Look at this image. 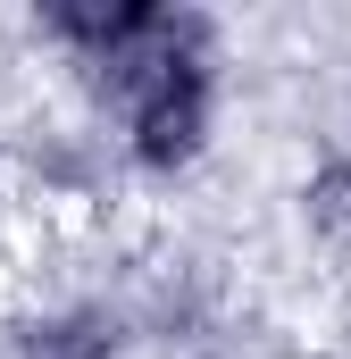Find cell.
<instances>
[{
  "mask_svg": "<svg viewBox=\"0 0 351 359\" xmlns=\"http://www.w3.org/2000/svg\"><path fill=\"white\" fill-rule=\"evenodd\" d=\"M34 359H100V334H84V326H51V334L34 343Z\"/></svg>",
  "mask_w": 351,
  "mask_h": 359,
  "instance_id": "cell-1",
  "label": "cell"
}]
</instances>
